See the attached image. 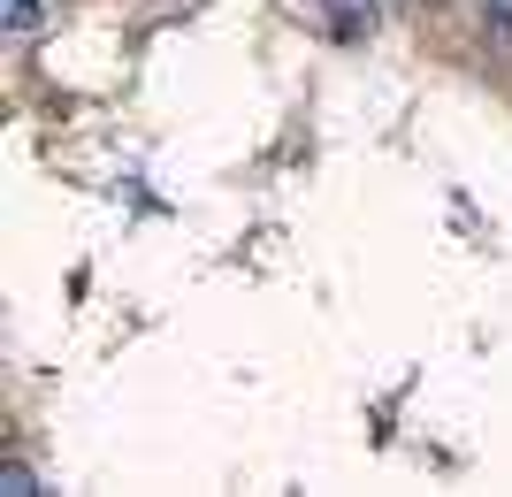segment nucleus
I'll list each match as a JSON object with an SVG mask.
<instances>
[{
    "label": "nucleus",
    "mask_w": 512,
    "mask_h": 497,
    "mask_svg": "<svg viewBox=\"0 0 512 497\" xmlns=\"http://www.w3.org/2000/svg\"><path fill=\"white\" fill-rule=\"evenodd\" d=\"M497 23H505V31H512V0H497Z\"/></svg>",
    "instance_id": "nucleus-2"
},
{
    "label": "nucleus",
    "mask_w": 512,
    "mask_h": 497,
    "mask_svg": "<svg viewBox=\"0 0 512 497\" xmlns=\"http://www.w3.org/2000/svg\"><path fill=\"white\" fill-rule=\"evenodd\" d=\"M23 16H31V0H8V23H23Z\"/></svg>",
    "instance_id": "nucleus-1"
}]
</instances>
